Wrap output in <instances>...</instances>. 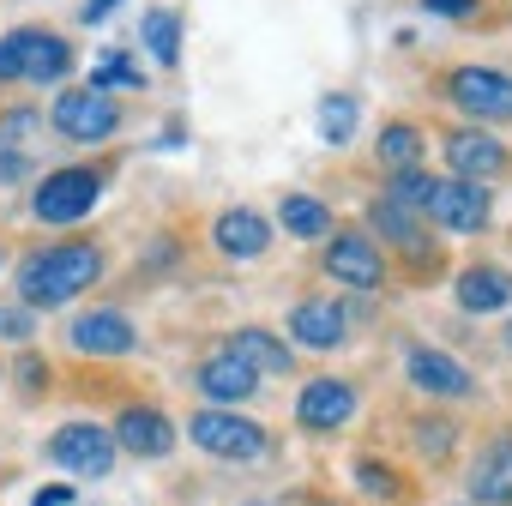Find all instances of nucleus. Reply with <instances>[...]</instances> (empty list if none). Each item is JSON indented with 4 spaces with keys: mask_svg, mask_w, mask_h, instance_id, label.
<instances>
[{
    "mask_svg": "<svg viewBox=\"0 0 512 506\" xmlns=\"http://www.w3.org/2000/svg\"><path fill=\"white\" fill-rule=\"evenodd\" d=\"M49 464H61L67 476H85V482H103L115 470V440L103 422H61L49 440H43Z\"/></svg>",
    "mask_w": 512,
    "mask_h": 506,
    "instance_id": "nucleus-7",
    "label": "nucleus"
},
{
    "mask_svg": "<svg viewBox=\"0 0 512 506\" xmlns=\"http://www.w3.org/2000/svg\"><path fill=\"white\" fill-rule=\"evenodd\" d=\"M296 506H338V500H332V494H314V488H308V494H302Z\"/></svg>",
    "mask_w": 512,
    "mask_h": 506,
    "instance_id": "nucleus-38",
    "label": "nucleus"
},
{
    "mask_svg": "<svg viewBox=\"0 0 512 506\" xmlns=\"http://www.w3.org/2000/svg\"><path fill=\"white\" fill-rule=\"evenodd\" d=\"M211 247L223 253V260H235V266L266 260V247H272V217L253 211V205H229V211L211 217Z\"/></svg>",
    "mask_w": 512,
    "mask_h": 506,
    "instance_id": "nucleus-15",
    "label": "nucleus"
},
{
    "mask_svg": "<svg viewBox=\"0 0 512 506\" xmlns=\"http://www.w3.org/2000/svg\"><path fill=\"white\" fill-rule=\"evenodd\" d=\"M350 416H356V386L338 374H320L296 392V428L302 434H338Z\"/></svg>",
    "mask_w": 512,
    "mask_h": 506,
    "instance_id": "nucleus-16",
    "label": "nucleus"
},
{
    "mask_svg": "<svg viewBox=\"0 0 512 506\" xmlns=\"http://www.w3.org/2000/svg\"><path fill=\"white\" fill-rule=\"evenodd\" d=\"M121 121H127V109H121L109 91H91V85H67V91H55V103H49V127H55L67 145H109V139L121 133Z\"/></svg>",
    "mask_w": 512,
    "mask_h": 506,
    "instance_id": "nucleus-6",
    "label": "nucleus"
},
{
    "mask_svg": "<svg viewBox=\"0 0 512 506\" xmlns=\"http://www.w3.org/2000/svg\"><path fill=\"white\" fill-rule=\"evenodd\" d=\"M7 247H13V241H0V272H7V266H13V253H7Z\"/></svg>",
    "mask_w": 512,
    "mask_h": 506,
    "instance_id": "nucleus-39",
    "label": "nucleus"
},
{
    "mask_svg": "<svg viewBox=\"0 0 512 506\" xmlns=\"http://www.w3.org/2000/svg\"><path fill=\"white\" fill-rule=\"evenodd\" d=\"M374 163H380L386 175H398V169H416V163H428V133H422V121H410V115L386 121V127L374 133Z\"/></svg>",
    "mask_w": 512,
    "mask_h": 506,
    "instance_id": "nucleus-22",
    "label": "nucleus"
},
{
    "mask_svg": "<svg viewBox=\"0 0 512 506\" xmlns=\"http://www.w3.org/2000/svg\"><path fill=\"white\" fill-rule=\"evenodd\" d=\"M434 187H440V175H428V163H416V169H398V175H386V199H398L404 211H428Z\"/></svg>",
    "mask_w": 512,
    "mask_h": 506,
    "instance_id": "nucleus-28",
    "label": "nucleus"
},
{
    "mask_svg": "<svg viewBox=\"0 0 512 506\" xmlns=\"http://www.w3.org/2000/svg\"><path fill=\"white\" fill-rule=\"evenodd\" d=\"M85 85H91V91H109V97H115V91H145L151 79H145V67H139V61H133L127 49H103V61L91 67V79H85Z\"/></svg>",
    "mask_w": 512,
    "mask_h": 506,
    "instance_id": "nucleus-25",
    "label": "nucleus"
},
{
    "mask_svg": "<svg viewBox=\"0 0 512 506\" xmlns=\"http://www.w3.org/2000/svg\"><path fill=\"white\" fill-rule=\"evenodd\" d=\"M404 374H410L416 392H428V398H440V404L476 398V374H470L458 356L434 350V344H404Z\"/></svg>",
    "mask_w": 512,
    "mask_h": 506,
    "instance_id": "nucleus-13",
    "label": "nucleus"
},
{
    "mask_svg": "<svg viewBox=\"0 0 512 506\" xmlns=\"http://www.w3.org/2000/svg\"><path fill=\"white\" fill-rule=\"evenodd\" d=\"M410 434H416V452H422L428 464H446V458H452V440H458V428H452L446 416H422Z\"/></svg>",
    "mask_w": 512,
    "mask_h": 506,
    "instance_id": "nucleus-30",
    "label": "nucleus"
},
{
    "mask_svg": "<svg viewBox=\"0 0 512 506\" xmlns=\"http://www.w3.org/2000/svg\"><path fill=\"white\" fill-rule=\"evenodd\" d=\"M193 386H199V398H205L211 410H235V404H247V398H260V374H253L247 362H235L229 350L199 356Z\"/></svg>",
    "mask_w": 512,
    "mask_h": 506,
    "instance_id": "nucleus-17",
    "label": "nucleus"
},
{
    "mask_svg": "<svg viewBox=\"0 0 512 506\" xmlns=\"http://www.w3.org/2000/svg\"><path fill=\"white\" fill-rule=\"evenodd\" d=\"M109 175H115V157H103V163H61V169L37 175V187H31V217L49 223V229H79V223L103 205Z\"/></svg>",
    "mask_w": 512,
    "mask_h": 506,
    "instance_id": "nucleus-2",
    "label": "nucleus"
},
{
    "mask_svg": "<svg viewBox=\"0 0 512 506\" xmlns=\"http://www.w3.org/2000/svg\"><path fill=\"white\" fill-rule=\"evenodd\" d=\"M37 338V314L25 308V302H0V344H31Z\"/></svg>",
    "mask_w": 512,
    "mask_h": 506,
    "instance_id": "nucleus-31",
    "label": "nucleus"
},
{
    "mask_svg": "<svg viewBox=\"0 0 512 506\" xmlns=\"http://www.w3.org/2000/svg\"><path fill=\"white\" fill-rule=\"evenodd\" d=\"M506 350H512V320H506Z\"/></svg>",
    "mask_w": 512,
    "mask_h": 506,
    "instance_id": "nucleus-40",
    "label": "nucleus"
},
{
    "mask_svg": "<svg viewBox=\"0 0 512 506\" xmlns=\"http://www.w3.org/2000/svg\"><path fill=\"white\" fill-rule=\"evenodd\" d=\"M452 296H458V308L464 314H500V308H512V272L500 266V260H470L458 278H452Z\"/></svg>",
    "mask_w": 512,
    "mask_h": 506,
    "instance_id": "nucleus-19",
    "label": "nucleus"
},
{
    "mask_svg": "<svg viewBox=\"0 0 512 506\" xmlns=\"http://www.w3.org/2000/svg\"><path fill=\"white\" fill-rule=\"evenodd\" d=\"M272 229H284V235H296V241H326V235L338 229V217H332V205L314 199V193H284L278 211H272Z\"/></svg>",
    "mask_w": 512,
    "mask_h": 506,
    "instance_id": "nucleus-23",
    "label": "nucleus"
},
{
    "mask_svg": "<svg viewBox=\"0 0 512 506\" xmlns=\"http://www.w3.org/2000/svg\"><path fill=\"white\" fill-rule=\"evenodd\" d=\"M320 272H326L332 284L356 290V296H374V290L392 284V253H386L368 229L338 223V229L326 235V247H320Z\"/></svg>",
    "mask_w": 512,
    "mask_h": 506,
    "instance_id": "nucleus-3",
    "label": "nucleus"
},
{
    "mask_svg": "<svg viewBox=\"0 0 512 506\" xmlns=\"http://www.w3.org/2000/svg\"><path fill=\"white\" fill-rule=\"evenodd\" d=\"M422 217H434L446 235H488V223H494V193H488L482 181L440 175V187H434V199H428Z\"/></svg>",
    "mask_w": 512,
    "mask_h": 506,
    "instance_id": "nucleus-9",
    "label": "nucleus"
},
{
    "mask_svg": "<svg viewBox=\"0 0 512 506\" xmlns=\"http://www.w3.org/2000/svg\"><path fill=\"white\" fill-rule=\"evenodd\" d=\"M31 506H73V488H61V482H55V488H49V494H37Z\"/></svg>",
    "mask_w": 512,
    "mask_h": 506,
    "instance_id": "nucleus-37",
    "label": "nucleus"
},
{
    "mask_svg": "<svg viewBox=\"0 0 512 506\" xmlns=\"http://www.w3.org/2000/svg\"><path fill=\"white\" fill-rule=\"evenodd\" d=\"M67 344L91 362H121V356L139 350V326H133L127 308H85V314H73Z\"/></svg>",
    "mask_w": 512,
    "mask_h": 506,
    "instance_id": "nucleus-10",
    "label": "nucleus"
},
{
    "mask_svg": "<svg viewBox=\"0 0 512 506\" xmlns=\"http://www.w3.org/2000/svg\"><path fill=\"white\" fill-rule=\"evenodd\" d=\"M362 217H368V235H374L386 253H404V247H422V241H428L422 211H404V205H398V199H386V193H374Z\"/></svg>",
    "mask_w": 512,
    "mask_h": 506,
    "instance_id": "nucleus-21",
    "label": "nucleus"
},
{
    "mask_svg": "<svg viewBox=\"0 0 512 506\" xmlns=\"http://www.w3.org/2000/svg\"><path fill=\"white\" fill-rule=\"evenodd\" d=\"M0 85H19V55L7 49V37H0Z\"/></svg>",
    "mask_w": 512,
    "mask_h": 506,
    "instance_id": "nucleus-35",
    "label": "nucleus"
},
{
    "mask_svg": "<svg viewBox=\"0 0 512 506\" xmlns=\"http://www.w3.org/2000/svg\"><path fill=\"white\" fill-rule=\"evenodd\" d=\"M440 151H446V169H452L458 181H482V187H488L494 175L512 169V151H506L488 127H464V121H458V127L440 133Z\"/></svg>",
    "mask_w": 512,
    "mask_h": 506,
    "instance_id": "nucleus-12",
    "label": "nucleus"
},
{
    "mask_svg": "<svg viewBox=\"0 0 512 506\" xmlns=\"http://www.w3.org/2000/svg\"><path fill=\"white\" fill-rule=\"evenodd\" d=\"M464 506H470V500H464Z\"/></svg>",
    "mask_w": 512,
    "mask_h": 506,
    "instance_id": "nucleus-42",
    "label": "nucleus"
},
{
    "mask_svg": "<svg viewBox=\"0 0 512 506\" xmlns=\"http://www.w3.org/2000/svg\"><path fill=\"white\" fill-rule=\"evenodd\" d=\"M37 175V157L25 151V145H7L0 139V187H19V181H31Z\"/></svg>",
    "mask_w": 512,
    "mask_h": 506,
    "instance_id": "nucleus-32",
    "label": "nucleus"
},
{
    "mask_svg": "<svg viewBox=\"0 0 512 506\" xmlns=\"http://www.w3.org/2000/svg\"><path fill=\"white\" fill-rule=\"evenodd\" d=\"M181 139H187V121H181V115H175V121H169V127H163V139H157V151H175V145H181Z\"/></svg>",
    "mask_w": 512,
    "mask_h": 506,
    "instance_id": "nucleus-36",
    "label": "nucleus"
},
{
    "mask_svg": "<svg viewBox=\"0 0 512 506\" xmlns=\"http://www.w3.org/2000/svg\"><path fill=\"white\" fill-rule=\"evenodd\" d=\"M416 7H422L428 19H446V25H464V19H476V13H482V0H416Z\"/></svg>",
    "mask_w": 512,
    "mask_h": 506,
    "instance_id": "nucleus-33",
    "label": "nucleus"
},
{
    "mask_svg": "<svg viewBox=\"0 0 512 506\" xmlns=\"http://www.w3.org/2000/svg\"><path fill=\"white\" fill-rule=\"evenodd\" d=\"M356 121H362V103L350 91H326L320 97V139L326 145H350L356 139Z\"/></svg>",
    "mask_w": 512,
    "mask_h": 506,
    "instance_id": "nucleus-27",
    "label": "nucleus"
},
{
    "mask_svg": "<svg viewBox=\"0 0 512 506\" xmlns=\"http://www.w3.org/2000/svg\"><path fill=\"white\" fill-rule=\"evenodd\" d=\"M350 476H356V488H362V494H374V500H404V494H410L404 470H398V464H386V458H374V452H362V458L350 464Z\"/></svg>",
    "mask_w": 512,
    "mask_h": 506,
    "instance_id": "nucleus-26",
    "label": "nucleus"
},
{
    "mask_svg": "<svg viewBox=\"0 0 512 506\" xmlns=\"http://www.w3.org/2000/svg\"><path fill=\"white\" fill-rule=\"evenodd\" d=\"M7 49L19 55V79H31V85H67L73 67H79L73 43H67L55 25H19V31L7 37Z\"/></svg>",
    "mask_w": 512,
    "mask_h": 506,
    "instance_id": "nucleus-8",
    "label": "nucleus"
},
{
    "mask_svg": "<svg viewBox=\"0 0 512 506\" xmlns=\"http://www.w3.org/2000/svg\"><path fill=\"white\" fill-rule=\"evenodd\" d=\"M434 85H440V103H452L464 127L512 121V73L500 67H446Z\"/></svg>",
    "mask_w": 512,
    "mask_h": 506,
    "instance_id": "nucleus-4",
    "label": "nucleus"
},
{
    "mask_svg": "<svg viewBox=\"0 0 512 506\" xmlns=\"http://www.w3.org/2000/svg\"><path fill=\"white\" fill-rule=\"evenodd\" d=\"M115 7H121V0H85V7H79V25H109Z\"/></svg>",
    "mask_w": 512,
    "mask_h": 506,
    "instance_id": "nucleus-34",
    "label": "nucleus"
},
{
    "mask_svg": "<svg viewBox=\"0 0 512 506\" xmlns=\"http://www.w3.org/2000/svg\"><path fill=\"white\" fill-rule=\"evenodd\" d=\"M109 440H115V452H127V458H139V464H157V458L175 452L181 428H175L157 404H121L115 422H109Z\"/></svg>",
    "mask_w": 512,
    "mask_h": 506,
    "instance_id": "nucleus-11",
    "label": "nucleus"
},
{
    "mask_svg": "<svg viewBox=\"0 0 512 506\" xmlns=\"http://www.w3.org/2000/svg\"><path fill=\"white\" fill-rule=\"evenodd\" d=\"M464 482H470V506H512V434H488Z\"/></svg>",
    "mask_w": 512,
    "mask_h": 506,
    "instance_id": "nucleus-18",
    "label": "nucleus"
},
{
    "mask_svg": "<svg viewBox=\"0 0 512 506\" xmlns=\"http://www.w3.org/2000/svg\"><path fill=\"white\" fill-rule=\"evenodd\" d=\"M247 506H272V500H247Z\"/></svg>",
    "mask_w": 512,
    "mask_h": 506,
    "instance_id": "nucleus-41",
    "label": "nucleus"
},
{
    "mask_svg": "<svg viewBox=\"0 0 512 506\" xmlns=\"http://www.w3.org/2000/svg\"><path fill=\"white\" fill-rule=\"evenodd\" d=\"M290 344L314 350V356H332L350 344V308L344 296H302L290 308Z\"/></svg>",
    "mask_w": 512,
    "mask_h": 506,
    "instance_id": "nucleus-14",
    "label": "nucleus"
},
{
    "mask_svg": "<svg viewBox=\"0 0 512 506\" xmlns=\"http://www.w3.org/2000/svg\"><path fill=\"white\" fill-rule=\"evenodd\" d=\"M109 272V247L97 235H61L49 247H31L25 260H19V302L31 314H49V308H67L73 296L97 290Z\"/></svg>",
    "mask_w": 512,
    "mask_h": 506,
    "instance_id": "nucleus-1",
    "label": "nucleus"
},
{
    "mask_svg": "<svg viewBox=\"0 0 512 506\" xmlns=\"http://www.w3.org/2000/svg\"><path fill=\"white\" fill-rule=\"evenodd\" d=\"M223 350L235 356V362H247L253 374H272V380H284V374H296V350L278 338V332H266V326H235L229 338H223Z\"/></svg>",
    "mask_w": 512,
    "mask_h": 506,
    "instance_id": "nucleus-20",
    "label": "nucleus"
},
{
    "mask_svg": "<svg viewBox=\"0 0 512 506\" xmlns=\"http://www.w3.org/2000/svg\"><path fill=\"white\" fill-rule=\"evenodd\" d=\"M139 43H145V55L157 61V67H181V13L175 7H151V13H139Z\"/></svg>",
    "mask_w": 512,
    "mask_h": 506,
    "instance_id": "nucleus-24",
    "label": "nucleus"
},
{
    "mask_svg": "<svg viewBox=\"0 0 512 506\" xmlns=\"http://www.w3.org/2000/svg\"><path fill=\"white\" fill-rule=\"evenodd\" d=\"M187 440H193L205 458H217V464H260V458L272 452V434L253 422V416L211 410V404L187 416Z\"/></svg>",
    "mask_w": 512,
    "mask_h": 506,
    "instance_id": "nucleus-5",
    "label": "nucleus"
},
{
    "mask_svg": "<svg viewBox=\"0 0 512 506\" xmlns=\"http://www.w3.org/2000/svg\"><path fill=\"white\" fill-rule=\"evenodd\" d=\"M13 386H19V398H25V404H37V398H49V386H55V368H49V362H43L31 344H25V350H19V362H13Z\"/></svg>",
    "mask_w": 512,
    "mask_h": 506,
    "instance_id": "nucleus-29",
    "label": "nucleus"
}]
</instances>
